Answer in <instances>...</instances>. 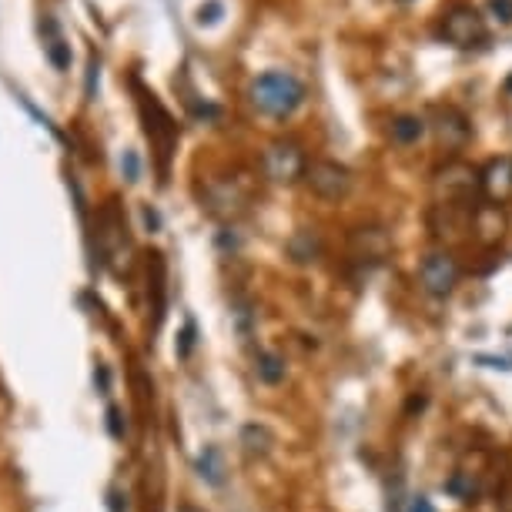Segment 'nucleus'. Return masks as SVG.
Listing matches in <instances>:
<instances>
[{
    "mask_svg": "<svg viewBox=\"0 0 512 512\" xmlns=\"http://www.w3.org/2000/svg\"><path fill=\"white\" fill-rule=\"evenodd\" d=\"M248 98L255 104V111L265 114V118H288V114L302 108L305 84L292 71H265L251 81Z\"/></svg>",
    "mask_w": 512,
    "mask_h": 512,
    "instance_id": "obj_1",
    "label": "nucleus"
},
{
    "mask_svg": "<svg viewBox=\"0 0 512 512\" xmlns=\"http://www.w3.org/2000/svg\"><path fill=\"white\" fill-rule=\"evenodd\" d=\"M439 37L446 44L459 47V51H472V47H482V44L489 41L486 17H482L476 7L459 4V7H452L449 14H442Z\"/></svg>",
    "mask_w": 512,
    "mask_h": 512,
    "instance_id": "obj_2",
    "label": "nucleus"
},
{
    "mask_svg": "<svg viewBox=\"0 0 512 512\" xmlns=\"http://www.w3.org/2000/svg\"><path fill=\"white\" fill-rule=\"evenodd\" d=\"M262 171L268 181H275V185H295V181L305 178V171H308V158H305L302 144L292 138L272 141L262 154Z\"/></svg>",
    "mask_w": 512,
    "mask_h": 512,
    "instance_id": "obj_3",
    "label": "nucleus"
},
{
    "mask_svg": "<svg viewBox=\"0 0 512 512\" xmlns=\"http://www.w3.org/2000/svg\"><path fill=\"white\" fill-rule=\"evenodd\" d=\"M479 188V171L469 168L466 161H449L436 175V195L439 205H469Z\"/></svg>",
    "mask_w": 512,
    "mask_h": 512,
    "instance_id": "obj_4",
    "label": "nucleus"
},
{
    "mask_svg": "<svg viewBox=\"0 0 512 512\" xmlns=\"http://www.w3.org/2000/svg\"><path fill=\"white\" fill-rule=\"evenodd\" d=\"M459 275H462V268L456 262V255H449V251H429L419 265V285H422V292L432 298L452 295V288L459 285Z\"/></svg>",
    "mask_w": 512,
    "mask_h": 512,
    "instance_id": "obj_5",
    "label": "nucleus"
},
{
    "mask_svg": "<svg viewBox=\"0 0 512 512\" xmlns=\"http://www.w3.org/2000/svg\"><path fill=\"white\" fill-rule=\"evenodd\" d=\"M305 185L312 188L315 198L322 201H342L352 191V171L338 161H312L305 171Z\"/></svg>",
    "mask_w": 512,
    "mask_h": 512,
    "instance_id": "obj_6",
    "label": "nucleus"
},
{
    "mask_svg": "<svg viewBox=\"0 0 512 512\" xmlns=\"http://www.w3.org/2000/svg\"><path fill=\"white\" fill-rule=\"evenodd\" d=\"M479 188L482 195L489 198V205H509L512 201V158L509 154H499V158H492L486 168L479 171Z\"/></svg>",
    "mask_w": 512,
    "mask_h": 512,
    "instance_id": "obj_7",
    "label": "nucleus"
},
{
    "mask_svg": "<svg viewBox=\"0 0 512 512\" xmlns=\"http://www.w3.org/2000/svg\"><path fill=\"white\" fill-rule=\"evenodd\" d=\"M432 128H436L439 148H446V151H462L472 138V124L459 108H439Z\"/></svg>",
    "mask_w": 512,
    "mask_h": 512,
    "instance_id": "obj_8",
    "label": "nucleus"
},
{
    "mask_svg": "<svg viewBox=\"0 0 512 512\" xmlns=\"http://www.w3.org/2000/svg\"><path fill=\"white\" fill-rule=\"evenodd\" d=\"M352 241L362 248V258H372V262H379L385 251L392 248V241H389V235H385L382 228H362V231H355Z\"/></svg>",
    "mask_w": 512,
    "mask_h": 512,
    "instance_id": "obj_9",
    "label": "nucleus"
},
{
    "mask_svg": "<svg viewBox=\"0 0 512 512\" xmlns=\"http://www.w3.org/2000/svg\"><path fill=\"white\" fill-rule=\"evenodd\" d=\"M389 134L395 144H415L425 134V121L415 118V114H399V118L392 121Z\"/></svg>",
    "mask_w": 512,
    "mask_h": 512,
    "instance_id": "obj_10",
    "label": "nucleus"
},
{
    "mask_svg": "<svg viewBox=\"0 0 512 512\" xmlns=\"http://www.w3.org/2000/svg\"><path fill=\"white\" fill-rule=\"evenodd\" d=\"M288 251H292L295 262H312V258L318 255V238L308 228H302L292 241H288Z\"/></svg>",
    "mask_w": 512,
    "mask_h": 512,
    "instance_id": "obj_11",
    "label": "nucleus"
},
{
    "mask_svg": "<svg viewBox=\"0 0 512 512\" xmlns=\"http://www.w3.org/2000/svg\"><path fill=\"white\" fill-rule=\"evenodd\" d=\"M255 372H258V379H262V382L275 385V382L285 379V362L278 359V355H272V352H262V355H258Z\"/></svg>",
    "mask_w": 512,
    "mask_h": 512,
    "instance_id": "obj_12",
    "label": "nucleus"
},
{
    "mask_svg": "<svg viewBox=\"0 0 512 512\" xmlns=\"http://www.w3.org/2000/svg\"><path fill=\"white\" fill-rule=\"evenodd\" d=\"M241 442H245L248 456H265L268 446H272V436H268V429H262V425H248V429L241 432Z\"/></svg>",
    "mask_w": 512,
    "mask_h": 512,
    "instance_id": "obj_13",
    "label": "nucleus"
},
{
    "mask_svg": "<svg viewBox=\"0 0 512 512\" xmlns=\"http://www.w3.org/2000/svg\"><path fill=\"white\" fill-rule=\"evenodd\" d=\"M47 57H51V64L57 67V71H67V67H71V47H67L64 41L47 44Z\"/></svg>",
    "mask_w": 512,
    "mask_h": 512,
    "instance_id": "obj_14",
    "label": "nucleus"
},
{
    "mask_svg": "<svg viewBox=\"0 0 512 512\" xmlns=\"http://www.w3.org/2000/svg\"><path fill=\"white\" fill-rule=\"evenodd\" d=\"M201 476H208L211 482H221V456H218V449H208L205 456H201Z\"/></svg>",
    "mask_w": 512,
    "mask_h": 512,
    "instance_id": "obj_15",
    "label": "nucleus"
},
{
    "mask_svg": "<svg viewBox=\"0 0 512 512\" xmlns=\"http://www.w3.org/2000/svg\"><path fill=\"white\" fill-rule=\"evenodd\" d=\"M489 14H492V21H499L502 27H509L512 24V0H489Z\"/></svg>",
    "mask_w": 512,
    "mask_h": 512,
    "instance_id": "obj_16",
    "label": "nucleus"
},
{
    "mask_svg": "<svg viewBox=\"0 0 512 512\" xmlns=\"http://www.w3.org/2000/svg\"><path fill=\"white\" fill-rule=\"evenodd\" d=\"M121 168H124V178H128V181H138V154H134V151L124 154Z\"/></svg>",
    "mask_w": 512,
    "mask_h": 512,
    "instance_id": "obj_17",
    "label": "nucleus"
},
{
    "mask_svg": "<svg viewBox=\"0 0 512 512\" xmlns=\"http://www.w3.org/2000/svg\"><path fill=\"white\" fill-rule=\"evenodd\" d=\"M218 17H221V4H208L198 11V24H215Z\"/></svg>",
    "mask_w": 512,
    "mask_h": 512,
    "instance_id": "obj_18",
    "label": "nucleus"
},
{
    "mask_svg": "<svg viewBox=\"0 0 512 512\" xmlns=\"http://www.w3.org/2000/svg\"><path fill=\"white\" fill-rule=\"evenodd\" d=\"M412 512H432V506H429V499H422V496H419V499H415V502H412Z\"/></svg>",
    "mask_w": 512,
    "mask_h": 512,
    "instance_id": "obj_19",
    "label": "nucleus"
},
{
    "mask_svg": "<svg viewBox=\"0 0 512 512\" xmlns=\"http://www.w3.org/2000/svg\"><path fill=\"white\" fill-rule=\"evenodd\" d=\"M506 91H512V74L506 77Z\"/></svg>",
    "mask_w": 512,
    "mask_h": 512,
    "instance_id": "obj_20",
    "label": "nucleus"
}]
</instances>
